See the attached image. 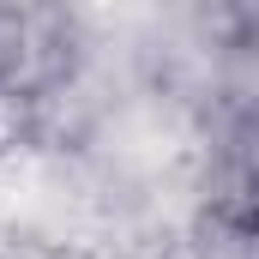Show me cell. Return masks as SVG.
<instances>
[{
    "mask_svg": "<svg viewBox=\"0 0 259 259\" xmlns=\"http://www.w3.org/2000/svg\"><path fill=\"white\" fill-rule=\"evenodd\" d=\"M175 241H181V235H175ZM175 241H133V247H109V253H97V259H181Z\"/></svg>",
    "mask_w": 259,
    "mask_h": 259,
    "instance_id": "cell-2",
    "label": "cell"
},
{
    "mask_svg": "<svg viewBox=\"0 0 259 259\" xmlns=\"http://www.w3.org/2000/svg\"><path fill=\"white\" fill-rule=\"evenodd\" d=\"M175 247H181V259H259V211L199 205Z\"/></svg>",
    "mask_w": 259,
    "mask_h": 259,
    "instance_id": "cell-1",
    "label": "cell"
}]
</instances>
